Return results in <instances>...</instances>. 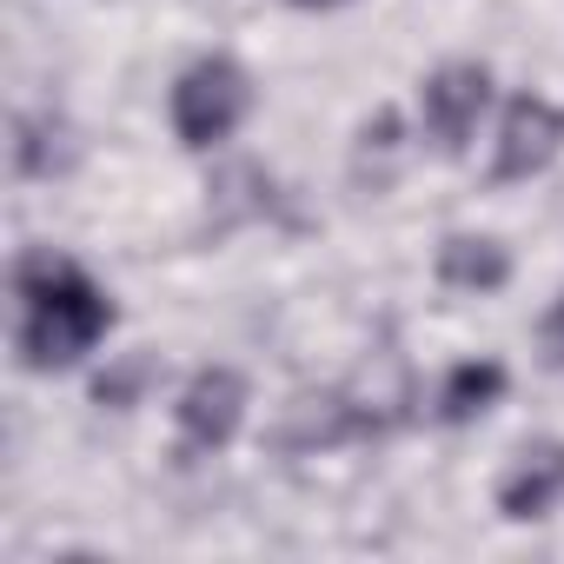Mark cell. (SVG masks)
I'll return each mask as SVG.
<instances>
[{"instance_id": "cell-2", "label": "cell", "mask_w": 564, "mask_h": 564, "mask_svg": "<svg viewBox=\"0 0 564 564\" xmlns=\"http://www.w3.org/2000/svg\"><path fill=\"white\" fill-rule=\"evenodd\" d=\"M246 107H252V80H246V67L226 61V54L193 61V67L173 80V133H180L193 153L226 147V140L239 133Z\"/></svg>"}, {"instance_id": "cell-11", "label": "cell", "mask_w": 564, "mask_h": 564, "mask_svg": "<svg viewBox=\"0 0 564 564\" xmlns=\"http://www.w3.org/2000/svg\"><path fill=\"white\" fill-rule=\"evenodd\" d=\"M67 160H74V147H67V127H61L54 113H34V120H21V140H14V166H21L28 180L54 173V166H67Z\"/></svg>"}, {"instance_id": "cell-9", "label": "cell", "mask_w": 564, "mask_h": 564, "mask_svg": "<svg viewBox=\"0 0 564 564\" xmlns=\"http://www.w3.org/2000/svg\"><path fill=\"white\" fill-rule=\"evenodd\" d=\"M399 160H405V120L399 113H372L352 140V180L359 193H386L399 180Z\"/></svg>"}, {"instance_id": "cell-13", "label": "cell", "mask_w": 564, "mask_h": 564, "mask_svg": "<svg viewBox=\"0 0 564 564\" xmlns=\"http://www.w3.org/2000/svg\"><path fill=\"white\" fill-rule=\"evenodd\" d=\"M551 352L564 359V300H557V313H551Z\"/></svg>"}, {"instance_id": "cell-12", "label": "cell", "mask_w": 564, "mask_h": 564, "mask_svg": "<svg viewBox=\"0 0 564 564\" xmlns=\"http://www.w3.org/2000/svg\"><path fill=\"white\" fill-rule=\"evenodd\" d=\"M147 372H153V359H133L127 372H113V379H100V405H127V399H133V386H140Z\"/></svg>"}, {"instance_id": "cell-8", "label": "cell", "mask_w": 564, "mask_h": 564, "mask_svg": "<svg viewBox=\"0 0 564 564\" xmlns=\"http://www.w3.org/2000/svg\"><path fill=\"white\" fill-rule=\"evenodd\" d=\"M352 432H366V419L346 399H293L286 425H279V452H319V445H339Z\"/></svg>"}, {"instance_id": "cell-1", "label": "cell", "mask_w": 564, "mask_h": 564, "mask_svg": "<svg viewBox=\"0 0 564 564\" xmlns=\"http://www.w3.org/2000/svg\"><path fill=\"white\" fill-rule=\"evenodd\" d=\"M107 333H113V300L80 265H67L54 252L21 259V359L34 372L80 366Z\"/></svg>"}, {"instance_id": "cell-3", "label": "cell", "mask_w": 564, "mask_h": 564, "mask_svg": "<svg viewBox=\"0 0 564 564\" xmlns=\"http://www.w3.org/2000/svg\"><path fill=\"white\" fill-rule=\"evenodd\" d=\"M491 100V74L478 61H445L438 74H425L419 87V113L438 153H465V140L478 133V113Z\"/></svg>"}, {"instance_id": "cell-5", "label": "cell", "mask_w": 564, "mask_h": 564, "mask_svg": "<svg viewBox=\"0 0 564 564\" xmlns=\"http://www.w3.org/2000/svg\"><path fill=\"white\" fill-rule=\"evenodd\" d=\"M173 412H180L186 452H226L232 432H239V419H246V379L226 372V366H206V372L186 379V392H180Z\"/></svg>"}, {"instance_id": "cell-6", "label": "cell", "mask_w": 564, "mask_h": 564, "mask_svg": "<svg viewBox=\"0 0 564 564\" xmlns=\"http://www.w3.org/2000/svg\"><path fill=\"white\" fill-rule=\"evenodd\" d=\"M564 498V445H531L511 458V471L498 478V511L505 518H544Z\"/></svg>"}, {"instance_id": "cell-14", "label": "cell", "mask_w": 564, "mask_h": 564, "mask_svg": "<svg viewBox=\"0 0 564 564\" xmlns=\"http://www.w3.org/2000/svg\"><path fill=\"white\" fill-rule=\"evenodd\" d=\"M293 8H346V0H293Z\"/></svg>"}, {"instance_id": "cell-10", "label": "cell", "mask_w": 564, "mask_h": 564, "mask_svg": "<svg viewBox=\"0 0 564 564\" xmlns=\"http://www.w3.org/2000/svg\"><path fill=\"white\" fill-rule=\"evenodd\" d=\"M498 392H505V366H498V359H465V366H452L445 386H438V419H445V425H471L478 412L498 405Z\"/></svg>"}, {"instance_id": "cell-7", "label": "cell", "mask_w": 564, "mask_h": 564, "mask_svg": "<svg viewBox=\"0 0 564 564\" xmlns=\"http://www.w3.org/2000/svg\"><path fill=\"white\" fill-rule=\"evenodd\" d=\"M438 279L452 293H498L505 279H511V252L485 232H452L438 246Z\"/></svg>"}, {"instance_id": "cell-4", "label": "cell", "mask_w": 564, "mask_h": 564, "mask_svg": "<svg viewBox=\"0 0 564 564\" xmlns=\"http://www.w3.org/2000/svg\"><path fill=\"white\" fill-rule=\"evenodd\" d=\"M564 147V113L538 94H518L498 120V153H491V180H531L557 160Z\"/></svg>"}]
</instances>
